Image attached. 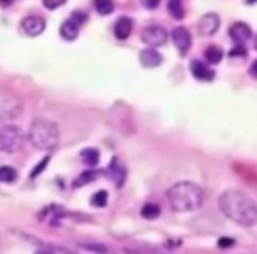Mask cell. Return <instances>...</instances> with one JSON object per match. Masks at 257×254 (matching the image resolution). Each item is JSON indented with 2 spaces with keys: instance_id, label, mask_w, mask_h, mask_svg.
<instances>
[{
  "instance_id": "6da1fadb",
  "label": "cell",
  "mask_w": 257,
  "mask_h": 254,
  "mask_svg": "<svg viewBox=\"0 0 257 254\" xmlns=\"http://www.w3.org/2000/svg\"><path fill=\"white\" fill-rule=\"evenodd\" d=\"M218 206L222 214L240 226H256L257 224V203L241 191L229 189L218 198Z\"/></svg>"
},
{
  "instance_id": "7a4b0ae2",
  "label": "cell",
  "mask_w": 257,
  "mask_h": 254,
  "mask_svg": "<svg viewBox=\"0 0 257 254\" xmlns=\"http://www.w3.org/2000/svg\"><path fill=\"white\" fill-rule=\"evenodd\" d=\"M166 196L174 212H194L201 208L205 202L203 189L190 180H182V182L173 184L167 189Z\"/></svg>"
},
{
  "instance_id": "3957f363",
  "label": "cell",
  "mask_w": 257,
  "mask_h": 254,
  "mask_svg": "<svg viewBox=\"0 0 257 254\" xmlns=\"http://www.w3.org/2000/svg\"><path fill=\"white\" fill-rule=\"evenodd\" d=\"M60 140V131L55 122L48 119H35L28 129V141L37 150H53Z\"/></svg>"
},
{
  "instance_id": "277c9868",
  "label": "cell",
  "mask_w": 257,
  "mask_h": 254,
  "mask_svg": "<svg viewBox=\"0 0 257 254\" xmlns=\"http://www.w3.org/2000/svg\"><path fill=\"white\" fill-rule=\"evenodd\" d=\"M26 134L22 127L18 126H4L0 127V152L4 153H16L25 147Z\"/></svg>"
},
{
  "instance_id": "5b68a950",
  "label": "cell",
  "mask_w": 257,
  "mask_h": 254,
  "mask_svg": "<svg viewBox=\"0 0 257 254\" xmlns=\"http://www.w3.org/2000/svg\"><path fill=\"white\" fill-rule=\"evenodd\" d=\"M22 102L11 94L0 92V122H11L22 115Z\"/></svg>"
},
{
  "instance_id": "8992f818",
  "label": "cell",
  "mask_w": 257,
  "mask_h": 254,
  "mask_svg": "<svg viewBox=\"0 0 257 254\" xmlns=\"http://www.w3.org/2000/svg\"><path fill=\"white\" fill-rule=\"evenodd\" d=\"M141 39L144 44H148L152 48H157L166 44L167 41V30L162 25H148L141 34Z\"/></svg>"
},
{
  "instance_id": "52a82bcc",
  "label": "cell",
  "mask_w": 257,
  "mask_h": 254,
  "mask_svg": "<svg viewBox=\"0 0 257 254\" xmlns=\"http://www.w3.org/2000/svg\"><path fill=\"white\" fill-rule=\"evenodd\" d=\"M104 175H106V178H108L109 182H113L117 187H122V185L125 184L127 170H125V166H123V162L120 161V159L113 157L111 159V162H109V166L106 168Z\"/></svg>"
},
{
  "instance_id": "ba28073f",
  "label": "cell",
  "mask_w": 257,
  "mask_h": 254,
  "mask_svg": "<svg viewBox=\"0 0 257 254\" xmlns=\"http://www.w3.org/2000/svg\"><path fill=\"white\" fill-rule=\"evenodd\" d=\"M44 28H46V22L41 16L32 14V16H26L22 20V30L28 37H37V35L43 34Z\"/></svg>"
},
{
  "instance_id": "9c48e42d",
  "label": "cell",
  "mask_w": 257,
  "mask_h": 254,
  "mask_svg": "<svg viewBox=\"0 0 257 254\" xmlns=\"http://www.w3.org/2000/svg\"><path fill=\"white\" fill-rule=\"evenodd\" d=\"M220 28V16L217 13H206L205 16L201 18L199 23H197V30L201 35H210L217 34V30Z\"/></svg>"
},
{
  "instance_id": "30bf717a",
  "label": "cell",
  "mask_w": 257,
  "mask_h": 254,
  "mask_svg": "<svg viewBox=\"0 0 257 254\" xmlns=\"http://www.w3.org/2000/svg\"><path fill=\"white\" fill-rule=\"evenodd\" d=\"M171 37H173V43H174V46L178 48L180 55H185V53L190 50L192 35L185 26H176V28L171 32Z\"/></svg>"
},
{
  "instance_id": "8fae6325",
  "label": "cell",
  "mask_w": 257,
  "mask_h": 254,
  "mask_svg": "<svg viewBox=\"0 0 257 254\" xmlns=\"http://www.w3.org/2000/svg\"><path fill=\"white\" fill-rule=\"evenodd\" d=\"M229 37H231L236 44H245L252 37V28H250L249 23L236 22L229 26Z\"/></svg>"
},
{
  "instance_id": "7c38bea8",
  "label": "cell",
  "mask_w": 257,
  "mask_h": 254,
  "mask_svg": "<svg viewBox=\"0 0 257 254\" xmlns=\"http://www.w3.org/2000/svg\"><path fill=\"white\" fill-rule=\"evenodd\" d=\"M190 71L194 78L201 79V81H211L215 78L213 69H210L203 60H192L190 62Z\"/></svg>"
},
{
  "instance_id": "4fadbf2b",
  "label": "cell",
  "mask_w": 257,
  "mask_h": 254,
  "mask_svg": "<svg viewBox=\"0 0 257 254\" xmlns=\"http://www.w3.org/2000/svg\"><path fill=\"white\" fill-rule=\"evenodd\" d=\"M140 62L143 67H159L162 64V55L153 48H144L143 51L140 53Z\"/></svg>"
},
{
  "instance_id": "5bb4252c",
  "label": "cell",
  "mask_w": 257,
  "mask_h": 254,
  "mask_svg": "<svg viewBox=\"0 0 257 254\" xmlns=\"http://www.w3.org/2000/svg\"><path fill=\"white\" fill-rule=\"evenodd\" d=\"M131 32H132L131 18H127V16L118 18V22L115 23V35H117V39H120V41L127 39V37L131 35Z\"/></svg>"
},
{
  "instance_id": "9a60e30c",
  "label": "cell",
  "mask_w": 257,
  "mask_h": 254,
  "mask_svg": "<svg viewBox=\"0 0 257 254\" xmlns=\"http://www.w3.org/2000/svg\"><path fill=\"white\" fill-rule=\"evenodd\" d=\"M60 35L64 37L66 41H74L78 39L79 35V25L78 23H74L72 20H67V22H64L60 25Z\"/></svg>"
},
{
  "instance_id": "2e32d148",
  "label": "cell",
  "mask_w": 257,
  "mask_h": 254,
  "mask_svg": "<svg viewBox=\"0 0 257 254\" xmlns=\"http://www.w3.org/2000/svg\"><path fill=\"white\" fill-rule=\"evenodd\" d=\"M79 157H81V161H83L85 166L95 168L97 164H99V161H100V152L97 149H93V147H88V149L81 150Z\"/></svg>"
},
{
  "instance_id": "e0dca14e",
  "label": "cell",
  "mask_w": 257,
  "mask_h": 254,
  "mask_svg": "<svg viewBox=\"0 0 257 254\" xmlns=\"http://www.w3.org/2000/svg\"><path fill=\"white\" fill-rule=\"evenodd\" d=\"M99 175H100L99 170L88 168L87 171H83V173L74 180V187H81V185H87V184H90V182H95V180L99 178Z\"/></svg>"
},
{
  "instance_id": "ac0fdd59",
  "label": "cell",
  "mask_w": 257,
  "mask_h": 254,
  "mask_svg": "<svg viewBox=\"0 0 257 254\" xmlns=\"http://www.w3.org/2000/svg\"><path fill=\"white\" fill-rule=\"evenodd\" d=\"M93 7L100 16H108L115 11L113 0H93Z\"/></svg>"
},
{
  "instance_id": "d6986e66",
  "label": "cell",
  "mask_w": 257,
  "mask_h": 254,
  "mask_svg": "<svg viewBox=\"0 0 257 254\" xmlns=\"http://www.w3.org/2000/svg\"><path fill=\"white\" fill-rule=\"evenodd\" d=\"M167 13L176 20H182L185 16V9H183L182 0H167Z\"/></svg>"
},
{
  "instance_id": "ffe728a7",
  "label": "cell",
  "mask_w": 257,
  "mask_h": 254,
  "mask_svg": "<svg viewBox=\"0 0 257 254\" xmlns=\"http://www.w3.org/2000/svg\"><path fill=\"white\" fill-rule=\"evenodd\" d=\"M224 57V51L218 46H208L205 50V58L208 64H218V62L222 60Z\"/></svg>"
},
{
  "instance_id": "44dd1931",
  "label": "cell",
  "mask_w": 257,
  "mask_h": 254,
  "mask_svg": "<svg viewBox=\"0 0 257 254\" xmlns=\"http://www.w3.org/2000/svg\"><path fill=\"white\" fill-rule=\"evenodd\" d=\"M159 215H161V206L157 203H146L141 208V217H144V219H157Z\"/></svg>"
},
{
  "instance_id": "7402d4cb",
  "label": "cell",
  "mask_w": 257,
  "mask_h": 254,
  "mask_svg": "<svg viewBox=\"0 0 257 254\" xmlns=\"http://www.w3.org/2000/svg\"><path fill=\"white\" fill-rule=\"evenodd\" d=\"M108 191L106 189H100V191H97V193H93V196L90 198V203L92 206H95V208H104L106 205H108Z\"/></svg>"
},
{
  "instance_id": "603a6c76",
  "label": "cell",
  "mask_w": 257,
  "mask_h": 254,
  "mask_svg": "<svg viewBox=\"0 0 257 254\" xmlns=\"http://www.w3.org/2000/svg\"><path fill=\"white\" fill-rule=\"evenodd\" d=\"M18 178V171L13 166H0V182L4 184H13Z\"/></svg>"
},
{
  "instance_id": "cb8c5ba5",
  "label": "cell",
  "mask_w": 257,
  "mask_h": 254,
  "mask_svg": "<svg viewBox=\"0 0 257 254\" xmlns=\"http://www.w3.org/2000/svg\"><path fill=\"white\" fill-rule=\"evenodd\" d=\"M39 253H70L69 249H66V247H58V246H41L39 249Z\"/></svg>"
},
{
  "instance_id": "d4e9b609",
  "label": "cell",
  "mask_w": 257,
  "mask_h": 254,
  "mask_svg": "<svg viewBox=\"0 0 257 254\" xmlns=\"http://www.w3.org/2000/svg\"><path fill=\"white\" fill-rule=\"evenodd\" d=\"M48 164H49V155H48V157H44L43 162H39V164H37V166H35L34 170H32V173H30L32 178H35L37 175H41V173L44 171V168L48 166Z\"/></svg>"
},
{
  "instance_id": "484cf974",
  "label": "cell",
  "mask_w": 257,
  "mask_h": 254,
  "mask_svg": "<svg viewBox=\"0 0 257 254\" xmlns=\"http://www.w3.org/2000/svg\"><path fill=\"white\" fill-rule=\"evenodd\" d=\"M229 57H231V58L247 57V48H245L243 44H236V48H233L231 51H229Z\"/></svg>"
},
{
  "instance_id": "4316f807",
  "label": "cell",
  "mask_w": 257,
  "mask_h": 254,
  "mask_svg": "<svg viewBox=\"0 0 257 254\" xmlns=\"http://www.w3.org/2000/svg\"><path fill=\"white\" fill-rule=\"evenodd\" d=\"M70 20H72V22L78 23V25L81 26L85 22H87V14H85L83 11H74V13L70 14Z\"/></svg>"
},
{
  "instance_id": "83f0119b",
  "label": "cell",
  "mask_w": 257,
  "mask_h": 254,
  "mask_svg": "<svg viewBox=\"0 0 257 254\" xmlns=\"http://www.w3.org/2000/svg\"><path fill=\"white\" fill-rule=\"evenodd\" d=\"M43 2L48 9H57V7H60V5L66 4L67 0H43Z\"/></svg>"
},
{
  "instance_id": "f1b7e54d",
  "label": "cell",
  "mask_w": 257,
  "mask_h": 254,
  "mask_svg": "<svg viewBox=\"0 0 257 254\" xmlns=\"http://www.w3.org/2000/svg\"><path fill=\"white\" fill-rule=\"evenodd\" d=\"M141 4L146 9H157L159 4H161V0H141Z\"/></svg>"
},
{
  "instance_id": "f546056e",
  "label": "cell",
  "mask_w": 257,
  "mask_h": 254,
  "mask_svg": "<svg viewBox=\"0 0 257 254\" xmlns=\"http://www.w3.org/2000/svg\"><path fill=\"white\" fill-rule=\"evenodd\" d=\"M218 246L220 247H231V246H234V240H233V238L222 237L220 240H218Z\"/></svg>"
},
{
  "instance_id": "4dcf8cb0",
  "label": "cell",
  "mask_w": 257,
  "mask_h": 254,
  "mask_svg": "<svg viewBox=\"0 0 257 254\" xmlns=\"http://www.w3.org/2000/svg\"><path fill=\"white\" fill-rule=\"evenodd\" d=\"M249 73H250V76H252V78H257V60L252 62V66H250Z\"/></svg>"
},
{
  "instance_id": "1f68e13d",
  "label": "cell",
  "mask_w": 257,
  "mask_h": 254,
  "mask_svg": "<svg viewBox=\"0 0 257 254\" xmlns=\"http://www.w3.org/2000/svg\"><path fill=\"white\" fill-rule=\"evenodd\" d=\"M11 4H13V0H0V5H2V7H7V5Z\"/></svg>"
},
{
  "instance_id": "d6a6232c",
  "label": "cell",
  "mask_w": 257,
  "mask_h": 254,
  "mask_svg": "<svg viewBox=\"0 0 257 254\" xmlns=\"http://www.w3.org/2000/svg\"><path fill=\"white\" fill-rule=\"evenodd\" d=\"M256 2H257V0H247V4H249V5H252V4H256Z\"/></svg>"
},
{
  "instance_id": "836d02e7",
  "label": "cell",
  "mask_w": 257,
  "mask_h": 254,
  "mask_svg": "<svg viewBox=\"0 0 257 254\" xmlns=\"http://www.w3.org/2000/svg\"><path fill=\"white\" fill-rule=\"evenodd\" d=\"M256 50H257V39H256Z\"/></svg>"
}]
</instances>
